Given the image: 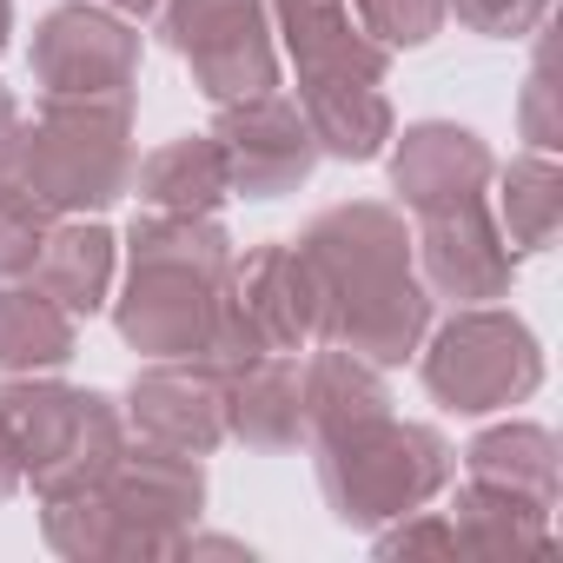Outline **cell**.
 I'll list each match as a JSON object with an SVG mask.
<instances>
[{
  "instance_id": "cell-11",
  "label": "cell",
  "mask_w": 563,
  "mask_h": 563,
  "mask_svg": "<svg viewBox=\"0 0 563 563\" xmlns=\"http://www.w3.org/2000/svg\"><path fill=\"white\" fill-rule=\"evenodd\" d=\"M140 186H146V199H159L173 212H206L225 192V159L206 140H179V146H166L140 166Z\"/></svg>"
},
{
  "instance_id": "cell-13",
  "label": "cell",
  "mask_w": 563,
  "mask_h": 563,
  "mask_svg": "<svg viewBox=\"0 0 563 563\" xmlns=\"http://www.w3.org/2000/svg\"><path fill=\"white\" fill-rule=\"evenodd\" d=\"M47 245V225H41V199L21 192L14 179H0V272H34Z\"/></svg>"
},
{
  "instance_id": "cell-7",
  "label": "cell",
  "mask_w": 563,
  "mask_h": 563,
  "mask_svg": "<svg viewBox=\"0 0 563 563\" xmlns=\"http://www.w3.org/2000/svg\"><path fill=\"white\" fill-rule=\"evenodd\" d=\"M278 14H286V27H292V54L306 67V93L372 87L378 80L385 60L345 34V0H278Z\"/></svg>"
},
{
  "instance_id": "cell-18",
  "label": "cell",
  "mask_w": 563,
  "mask_h": 563,
  "mask_svg": "<svg viewBox=\"0 0 563 563\" xmlns=\"http://www.w3.org/2000/svg\"><path fill=\"white\" fill-rule=\"evenodd\" d=\"M0 41H8V0H0Z\"/></svg>"
},
{
  "instance_id": "cell-15",
  "label": "cell",
  "mask_w": 563,
  "mask_h": 563,
  "mask_svg": "<svg viewBox=\"0 0 563 563\" xmlns=\"http://www.w3.org/2000/svg\"><path fill=\"white\" fill-rule=\"evenodd\" d=\"M365 8V21H372V34H385V41H424L431 27H438V0H358Z\"/></svg>"
},
{
  "instance_id": "cell-1",
  "label": "cell",
  "mask_w": 563,
  "mask_h": 563,
  "mask_svg": "<svg viewBox=\"0 0 563 563\" xmlns=\"http://www.w3.org/2000/svg\"><path fill=\"white\" fill-rule=\"evenodd\" d=\"M319 292L339 299V332L372 352V358H405L418 325H424V299L405 278V245L391 232L385 212H332L312 232V258Z\"/></svg>"
},
{
  "instance_id": "cell-3",
  "label": "cell",
  "mask_w": 563,
  "mask_h": 563,
  "mask_svg": "<svg viewBox=\"0 0 563 563\" xmlns=\"http://www.w3.org/2000/svg\"><path fill=\"white\" fill-rule=\"evenodd\" d=\"M173 41L199 67L212 100H252L272 87V60L258 41V8L252 0H179Z\"/></svg>"
},
{
  "instance_id": "cell-6",
  "label": "cell",
  "mask_w": 563,
  "mask_h": 563,
  "mask_svg": "<svg viewBox=\"0 0 563 563\" xmlns=\"http://www.w3.org/2000/svg\"><path fill=\"white\" fill-rule=\"evenodd\" d=\"M41 74H47V87L54 93H126V74H133V34L126 27H113V21H100V14H87V8H67V14H54L47 21V34H41Z\"/></svg>"
},
{
  "instance_id": "cell-8",
  "label": "cell",
  "mask_w": 563,
  "mask_h": 563,
  "mask_svg": "<svg viewBox=\"0 0 563 563\" xmlns=\"http://www.w3.org/2000/svg\"><path fill=\"white\" fill-rule=\"evenodd\" d=\"M431 278L457 299H490L504 286V252L471 199L431 212Z\"/></svg>"
},
{
  "instance_id": "cell-2",
  "label": "cell",
  "mask_w": 563,
  "mask_h": 563,
  "mask_svg": "<svg viewBox=\"0 0 563 563\" xmlns=\"http://www.w3.org/2000/svg\"><path fill=\"white\" fill-rule=\"evenodd\" d=\"M0 159L41 206H100L126 179V120L120 107H54L27 140L0 146Z\"/></svg>"
},
{
  "instance_id": "cell-12",
  "label": "cell",
  "mask_w": 563,
  "mask_h": 563,
  "mask_svg": "<svg viewBox=\"0 0 563 563\" xmlns=\"http://www.w3.org/2000/svg\"><path fill=\"white\" fill-rule=\"evenodd\" d=\"M67 319L34 292H0V365H60Z\"/></svg>"
},
{
  "instance_id": "cell-4",
  "label": "cell",
  "mask_w": 563,
  "mask_h": 563,
  "mask_svg": "<svg viewBox=\"0 0 563 563\" xmlns=\"http://www.w3.org/2000/svg\"><path fill=\"white\" fill-rule=\"evenodd\" d=\"M212 146L225 159V186H239L252 199L286 192L312 166V133L299 126V113H286L278 100H258V93H252V107H239V113L219 120Z\"/></svg>"
},
{
  "instance_id": "cell-17",
  "label": "cell",
  "mask_w": 563,
  "mask_h": 563,
  "mask_svg": "<svg viewBox=\"0 0 563 563\" xmlns=\"http://www.w3.org/2000/svg\"><path fill=\"white\" fill-rule=\"evenodd\" d=\"M8 126H14V107H8V93H0V146H8Z\"/></svg>"
},
{
  "instance_id": "cell-5",
  "label": "cell",
  "mask_w": 563,
  "mask_h": 563,
  "mask_svg": "<svg viewBox=\"0 0 563 563\" xmlns=\"http://www.w3.org/2000/svg\"><path fill=\"white\" fill-rule=\"evenodd\" d=\"M537 378V358H530V339L504 319H464L444 332L438 358H431V385L444 398H457L464 411H484L497 405L504 391H523Z\"/></svg>"
},
{
  "instance_id": "cell-16",
  "label": "cell",
  "mask_w": 563,
  "mask_h": 563,
  "mask_svg": "<svg viewBox=\"0 0 563 563\" xmlns=\"http://www.w3.org/2000/svg\"><path fill=\"white\" fill-rule=\"evenodd\" d=\"M537 8H543V0H457V14L490 27V34H517L523 21H537Z\"/></svg>"
},
{
  "instance_id": "cell-10",
  "label": "cell",
  "mask_w": 563,
  "mask_h": 563,
  "mask_svg": "<svg viewBox=\"0 0 563 563\" xmlns=\"http://www.w3.org/2000/svg\"><path fill=\"white\" fill-rule=\"evenodd\" d=\"M107 265H113V239L107 232H54L41 245V286L67 312H93L100 292H107Z\"/></svg>"
},
{
  "instance_id": "cell-9",
  "label": "cell",
  "mask_w": 563,
  "mask_h": 563,
  "mask_svg": "<svg viewBox=\"0 0 563 563\" xmlns=\"http://www.w3.org/2000/svg\"><path fill=\"white\" fill-rule=\"evenodd\" d=\"M477 179H484V146H477L471 133L424 126V133H411V140H405V153H398V186H405L424 212L471 199V186H477Z\"/></svg>"
},
{
  "instance_id": "cell-14",
  "label": "cell",
  "mask_w": 563,
  "mask_h": 563,
  "mask_svg": "<svg viewBox=\"0 0 563 563\" xmlns=\"http://www.w3.org/2000/svg\"><path fill=\"white\" fill-rule=\"evenodd\" d=\"M550 186H556L550 166L510 173V225H517L523 245H543V239H550V212H556V192H550Z\"/></svg>"
}]
</instances>
